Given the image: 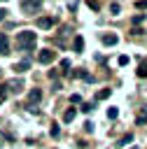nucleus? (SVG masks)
Returning <instances> with one entry per match:
<instances>
[{
  "label": "nucleus",
  "mask_w": 147,
  "mask_h": 149,
  "mask_svg": "<svg viewBox=\"0 0 147 149\" xmlns=\"http://www.w3.org/2000/svg\"><path fill=\"white\" fill-rule=\"evenodd\" d=\"M19 49L33 51V49H35V33H30V30H26V33H19Z\"/></svg>",
  "instance_id": "f257e3e1"
},
{
  "label": "nucleus",
  "mask_w": 147,
  "mask_h": 149,
  "mask_svg": "<svg viewBox=\"0 0 147 149\" xmlns=\"http://www.w3.org/2000/svg\"><path fill=\"white\" fill-rule=\"evenodd\" d=\"M21 9H23L26 14H37V12L42 9V2H40V0H26V2H21Z\"/></svg>",
  "instance_id": "f03ea898"
},
{
  "label": "nucleus",
  "mask_w": 147,
  "mask_h": 149,
  "mask_svg": "<svg viewBox=\"0 0 147 149\" xmlns=\"http://www.w3.org/2000/svg\"><path fill=\"white\" fill-rule=\"evenodd\" d=\"M54 58H56V51H51V49H44V51H40V54H37V61H40L42 65L54 63Z\"/></svg>",
  "instance_id": "7ed1b4c3"
},
{
  "label": "nucleus",
  "mask_w": 147,
  "mask_h": 149,
  "mask_svg": "<svg viewBox=\"0 0 147 149\" xmlns=\"http://www.w3.org/2000/svg\"><path fill=\"white\" fill-rule=\"evenodd\" d=\"M100 42H103L105 47H112V44H117V42H119V37H117L114 33H105V35H100Z\"/></svg>",
  "instance_id": "20e7f679"
},
{
  "label": "nucleus",
  "mask_w": 147,
  "mask_h": 149,
  "mask_svg": "<svg viewBox=\"0 0 147 149\" xmlns=\"http://www.w3.org/2000/svg\"><path fill=\"white\" fill-rule=\"evenodd\" d=\"M40 100H42V91H40V88H30V93H28V102H30V105H37Z\"/></svg>",
  "instance_id": "39448f33"
},
{
  "label": "nucleus",
  "mask_w": 147,
  "mask_h": 149,
  "mask_svg": "<svg viewBox=\"0 0 147 149\" xmlns=\"http://www.w3.org/2000/svg\"><path fill=\"white\" fill-rule=\"evenodd\" d=\"M51 26H54V19H49V16H40V19H37V28H44V30H47V28H51Z\"/></svg>",
  "instance_id": "423d86ee"
},
{
  "label": "nucleus",
  "mask_w": 147,
  "mask_h": 149,
  "mask_svg": "<svg viewBox=\"0 0 147 149\" xmlns=\"http://www.w3.org/2000/svg\"><path fill=\"white\" fill-rule=\"evenodd\" d=\"M7 86H9L12 93H19V91L23 88V81H21V79H12V81H7Z\"/></svg>",
  "instance_id": "0eeeda50"
},
{
  "label": "nucleus",
  "mask_w": 147,
  "mask_h": 149,
  "mask_svg": "<svg viewBox=\"0 0 147 149\" xmlns=\"http://www.w3.org/2000/svg\"><path fill=\"white\" fill-rule=\"evenodd\" d=\"M0 54H2V56L9 54V40H7V35H2V33H0Z\"/></svg>",
  "instance_id": "6e6552de"
},
{
  "label": "nucleus",
  "mask_w": 147,
  "mask_h": 149,
  "mask_svg": "<svg viewBox=\"0 0 147 149\" xmlns=\"http://www.w3.org/2000/svg\"><path fill=\"white\" fill-rule=\"evenodd\" d=\"M135 123H138V126H145V123H147V105H145V107L140 109V114L135 116Z\"/></svg>",
  "instance_id": "1a4fd4ad"
},
{
  "label": "nucleus",
  "mask_w": 147,
  "mask_h": 149,
  "mask_svg": "<svg viewBox=\"0 0 147 149\" xmlns=\"http://www.w3.org/2000/svg\"><path fill=\"white\" fill-rule=\"evenodd\" d=\"M75 114H77V109H75V107H68V109L63 112V121H65V123H70V121L75 119Z\"/></svg>",
  "instance_id": "9d476101"
},
{
  "label": "nucleus",
  "mask_w": 147,
  "mask_h": 149,
  "mask_svg": "<svg viewBox=\"0 0 147 149\" xmlns=\"http://www.w3.org/2000/svg\"><path fill=\"white\" fill-rule=\"evenodd\" d=\"M14 70H16V72H26V70H30V61H21V63H16Z\"/></svg>",
  "instance_id": "9b49d317"
},
{
  "label": "nucleus",
  "mask_w": 147,
  "mask_h": 149,
  "mask_svg": "<svg viewBox=\"0 0 147 149\" xmlns=\"http://www.w3.org/2000/svg\"><path fill=\"white\" fill-rule=\"evenodd\" d=\"M110 95H112V91H110V88H103V91L96 93V100H105V98H110Z\"/></svg>",
  "instance_id": "f8f14e48"
},
{
  "label": "nucleus",
  "mask_w": 147,
  "mask_h": 149,
  "mask_svg": "<svg viewBox=\"0 0 147 149\" xmlns=\"http://www.w3.org/2000/svg\"><path fill=\"white\" fill-rule=\"evenodd\" d=\"M72 49H75V51H82V49H84V40H82V37H75V42H72Z\"/></svg>",
  "instance_id": "ddd939ff"
},
{
  "label": "nucleus",
  "mask_w": 147,
  "mask_h": 149,
  "mask_svg": "<svg viewBox=\"0 0 147 149\" xmlns=\"http://www.w3.org/2000/svg\"><path fill=\"white\" fill-rule=\"evenodd\" d=\"M110 12H112V14H119V12H121V5H119V2H110Z\"/></svg>",
  "instance_id": "4468645a"
},
{
  "label": "nucleus",
  "mask_w": 147,
  "mask_h": 149,
  "mask_svg": "<svg viewBox=\"0 0 147 149\" xmlns=\"http://www.w3.org/2000/svg\"><path fill=\"white\" fill-rule=\"evenodd\" d=\"M135 72H138V77H147V63H142V65H140Z\"/></svg>",
  "instance_id": "2eb2a0df"
},
{
  "label": "nucleus",
  "mask_w": 147,
  "mask_h": 149,
  "mask_svg": "<svg viewBox=\"0 0 147 149\" xmlns=\"http://www.w3.org/2000/svg\"><path fill=\"white\" fill-rule=\"evenodd\" d=\"M117 114H119L117 107H110V109H107V119H117Z\"/></svg>",
  "instance_id": "dca6fc26"
},
{
  "label": "nucleus",
  "mask_w": 147,
  "mask_h": 149,
  "mask_svg": "<svg viewBox=\"0 0 147 149\" xmlns=\"http://www.w3.org/2000/svg\"><path fill=\"white\" fill-rule=\"evenodd\" d=\"M7 88H9L7 84H5V86H0V102H5V98H7Z\"/></svg>",
  "instance_id": "f3484780"
},
{
  "label": "nucleus",
  "mask_w": 147,
  "mask_h": 149,
  "mask_svg": "<svg viewBox=\"0 0 147 149\" xmlns=\"http://www.w3.org/2000/svg\"><path fill=\"white\" fill-rule=\"evenodd\" d=\"M131 140H133V135H131V133H126V135H124V137L119 140V144H128Z\"/></svg>",
  "instance_id": "a211bd4d"
},
{
  "label": "nucleus",
  "mask_w": 147,
  "mask_h": 149,
  "mask_svg": "<svg viewBox=\"0 0 147 149\" xmlns=\"http://www.w3.org/2000/svg\"><path fill=\"white\" fill-rule=\"evenodd\" d=\"M68 68H70V61L63 58V61H61V72H68Z\"/></svg>",
  "instance_id": "6ab92c4d"
},
{
  "label": "nucleus",
  "mask_w": 147,
  "mask_h": 149,
  "mask_svg": "<svg viewBox=\"0 0 147 149\" xmlns=\"http://www.w3.org/2000/svg\"><path fill=\"white\" fill-rule=\"evenodd\" d=\"M142 21H145V14H135L133 16V23H142Z\"/></svg>",
  "instance_id": "aec40b11"
},
{
  "label": "nucleus",
  "mask_w": 147,
  "mask_h": 149,
  "mask_svg": "<svg viewBox=\"0 0 147 149\" xmlns=\"http://www.w3.org/2000/svg\"><path fill=\"white\" fill-rule=\"evenodd\" d=\"M91 109H93V102H84L82 105V112H91Z\"/></svg>",
  "instance_id": "412c9836"
},
{
  "label": "nucleus",
  "mask_w": 147,
  "mask_h": 149,
  "mask_svg": "<svg viewBox=\"0 0 147 149\" xmlns=\"http://www.w3.org/2000/svg\"><path fill=\"white\" fill-rule=\"evenodd\" d=\"M61 135V128L58 126H51V137H58Z\"/></svg>",
  "instance_id": "4be33fe9"
},
{
  "label": "nucleus",
  "mask_w": 147,
  "mask_h": 149,
  "mask_svg": "<svg viewBox=\"0 0 147 149\" xmlns=\"http://www.w3.org/2000/svg\"><path fill=\"white\" fill-rule=\"evenodd\" d=\"M79 100H82L79 93H72V95H70V102H79Z\"/></svg>",
  "instance_id": "5701e85b"
},
{
  "label": "nucleus",
  "mask_w": 147,
  "mask_h": 149,
  "mask_svg": "<svg viewBox=\"0 0 147 149\" xmlns=\"http://www.w3.org/2000/svg\"><path fill=\"white\" fill-rule=\"evenodd\" d=\"M119 65H128V56H119Z\"/></svg>",
  "instance_id": "b1692460"
},
{
  "label": "nucleus",
  "mask_w": 147,
  "mask_h": 149,
  "mask_svg": "<svg viewBox=\"0 0 147 149\" xmlns=\"http://www.w3.org/2000/svg\"><path fill=\"white\" fill-rule=\"evenodd\" d=\"M89 7H91L93 12H98V9H100V5H98V2H89Z\"/></svg>",
  "instance_id": "393cba45"
},
{
  "label": "nucleus",
  "mask_w": 147,
  "mask_h": 149,
  "mask_svg": "<svg viewBox=\"0 0 147 149\" xmlns=\"http://www.w3.org/2000/svg\"><path fill=\"white\" fill-rule=\"evenodd\" d=\"M84 128H86V133H91V130H93V123H91V121H86V123H84Z\"/></svg>",
  "instance_id": "a878e982"
},
{
  "label": "nucleus",
  "mask_w": 147,
  "mask_h": 149,
  "mask_svg": "<svg viewBox=\"0 0 147 149\" xmlns=\"http://www.w3.org/2000/svg\"><path fill=\"white\" fill-rule=\"evenodd\" d=\"M5 14H7V12H5V9H2V7H0V21H2V19H5Z\"/></svg>",
  "instance_id": "bb28decb"
},
{
  "label": "nucleus",
  "mask_w": 147,
  "mask_h": 149,
  "mask_svg": "<svg viewBox=\"0 0 147 149\" xmlns=\"http://www.w3.org/2000/svg\"><path fill=\"white\" fill-rule=\"evenodd\" d=\"M133 149H135V147H133Z\"/></svg>",
  "instance_id": "cd10ccee"
}]
</instances>
